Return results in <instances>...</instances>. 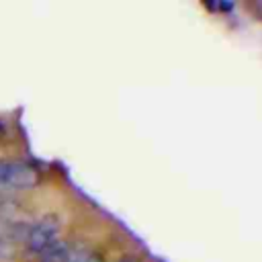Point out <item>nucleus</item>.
Listing matches in <instances>:
<instances>
[{"mask_svg":"<svg viewBox=\"0 0 262 262\" xmlns=\"http://www.w3.org/2000/svg\"><path fill=\"white\" fill-rule=\"evenodd\" d=\"M68 262H102L100 256L88 248H72Z\"/></svg>","mask_w":262,"mask_h":262,"instance_id":"obj_4","label":"nucleus"},{"mask_svg":"<svg viewBox=\"0 0 262 262\" xmlns=\"http://www.w3.org/2000/svg\"><path fill=\"white\" fill-rule=\"evenodd\" d=\"M70 252H72V246H68L66 242L59 239L57 244H53L49 250H45L41 254V262H68Z\"/></svg>","mask_w":262,"mask_h":262,"instance_id":"obj_3","label":"nucleus"},{"mask_svg":"<svg viewBox=\"0 0 262 262\" xmlns=\"http://www.w3.org/2000/svg\"><path fill=\"white\" fill-rule=\"evenodd\" d=\"M37 182L39 172L29 162H0V188H31Z\"/></svg>","mask_w":262,"mask_h":262,"instance_id":"obj_1","label":"nucleus"},{"mask_svg":"<svg viewBox=\"0 0 262 262\" xmlns=\"http://www.w3.org/2000/svg\"><path fill=\"white\" fill-rule=\"evenodd\" d=\"M59 242V221L51 215L39 219L35 225L29 227L27 233V246L31 252L35 254H43L45 250H49L53 244Z\"/></svg>","mask_w":262,"mask_h":262,"instance_id":"obj_2","label":"nucleus"}]
</instances>
